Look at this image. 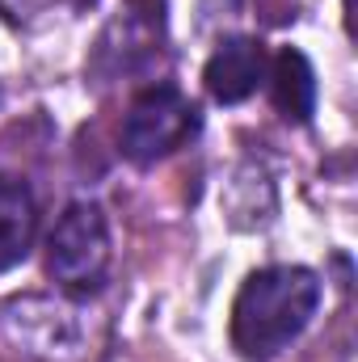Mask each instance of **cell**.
Instances as JSON below:
<instances>
[{
  "label": "cell",
  "instance_id": "3",
  "mask_svg": "<svg viewBox=\"0 0 358 362\" xmlns=\"http://www.w3.org/2000/svg\"><path fill=\"white\" fill-rule=\"evenodd\" d=\"M110 257H114V245H110L105 211L93 198L68 202L64 215L55 219L51 236H47V274H51V282L59 291H68V295H89L105 282Z\"/></svg>",
  "mask_w": 358,
  "mask_h": 362
},
{
  "label": "cell",
  "instance_id": "5",
  "mask_svg": "<svg viewBox=\"0 0 358 362\" xmlns=\"http://www.w3.org/2000/svg\"><path fill=\"white\" fill-rule=\"evenodd\" d=\"M266 72L270 59L258 38H224L202 68V85L219 105H241L266 85Z\"/></svg>",
  "mask_w": 358,
  "mask_h": 362
},
{
  "label": "cell",
  "instance_id": "7",
  "mask_svg": "<svg viewBox=\"0 0 358 362\" xmlns=\"http://www.w3.org/2000/svg\"><path fill=\"white\" fill-rule=\"evenodd\" d=\"M266 81L282 118H291V122H308L312 118V110H316V72H312L304 51H295V47L278 51Z\"/></svg>",
  "mask_w": 358,
  "mask_h": 362
},
{
  "label": "cell",
  "instance_id": "4",
  "mask_svg": "<svg viewBox=\"0 0 358 362\" xmlns=\"http://www.w3.org/2000/svg\"><path fill=\"white\" fill-rule=\"evenodd\" d=\"M198 131V105L173 85L144 89L122 118V156L131 165H156Z\"/></svg>",
  "mask_w": 358,
  "mask_h": 362
},
{
  "label": "cell",
  "instance_id": "1",
  "mask_svg": "<svg viewBox=\"0 0 358 362\" xmlns=\"http://www.w3.org/2000/svg\"><path fill=\"white\" fill-rule=\"evenodd\" d=\"M321 278L308 266H266L253 270L232 303V346L249 362L282 354L316 316Z\"/></svg>",
  "mask_w": 358,
  "mask_h": 362
},
{
  "label": "cell",
  "instance_id": "2",
  "mask_svg": "<svg viewBox=\"0 0 358 362\" xmlns=\"http://www.w3.org/2000/svg\"><path fill=\"white\" fill-rule=\"evenodd\" d=\"M0 333L34 362H93L101 346V320L85 295L30 291L0 303Z\"/></svg>",
  "mask_w": 358,
  "mask_h": 362
},
{
  "label": "cell",
  "instance_id": "6",
  "mask_svg": "<svg viewBox=\"0 0 358 362\" xmlns=\"http://www.w3.org/2000/svg\"><path fill=\"white\" fill-rule=\"evenodd\" d=\"M34 232H38V202L30 185L0 173V274L30 257Z\"/></svg>",
  "mask_w": 358,
  "mask_h": 362
}]
</instances>
